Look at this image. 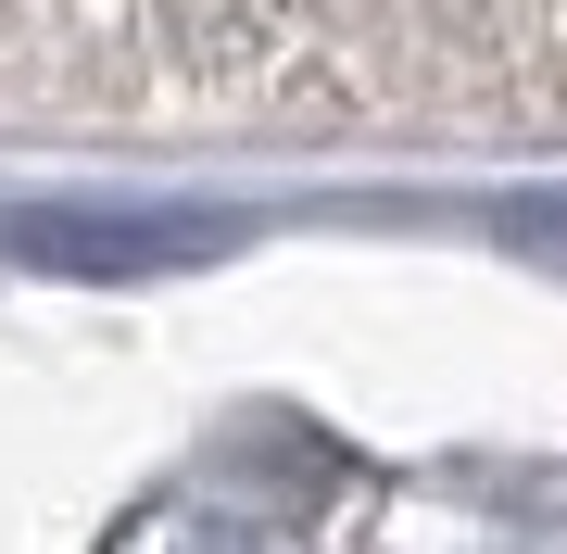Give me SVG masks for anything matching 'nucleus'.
I'll use <instances>...</instances> for the list:
<instances>
[{
  "instance_id": "2",
  "label": "nucleus",
  "mask_w": 567,
  "mask_h": 554,
  "mask_svg": "<svg viewBox=\"0 0 567 554\" xmlns=\"http://www.w3.org/2000/svg\"><path fill=\"white\" fill-rule=\"evenodd\" d=\"M492 240H505L517 265L567 278V189H529V202H505V215H492Z\"/></svg>"
},
{
  "instance_id": "1",
  "label": "nucleus",
  "mask_w": 567,
  "mask_h": 554,
  "mask_svg": "<svg viewBox=\"0 0 567 554\" xmlns=\"http://www.w3.org/2000/svg\"><path fill=\"white\" fill-rule=\"evenodd\" d=\"M0 252L39 278H164L227 252V227L215 215H39V227H0Z\"/></svg>"
}]
</instances>
